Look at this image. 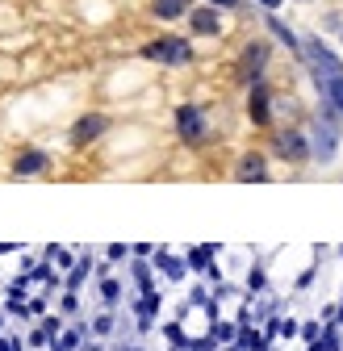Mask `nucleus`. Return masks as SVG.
Listing matches in <instances>:
<instances>
[{
  "mask_svg": "<svg viewBox=\"0 0 343 351\" xmlns=\"http://www.w3.org/2000/svg\"><path fill=\"white\" fill-rule=\"evenodd\" d=\"M139 63L163 71H189L197 63V42L185 29H159L147 42H139Z\"/></svg>",
  "mask_w": 343,
  "mask_h": 351,
  "instance_id": "nucleus-1",
  "label": "nucleus"
},
{
  "mask_svg": "<svg viewBox=\"0 0 343 351\" xmlns=\"http://www.w3.org/2000/svg\"><path fill=\"white\" fill-rule=\"evenodd\" d=\"M264 151L272 155L276 167H289V171L314 167V151H310V130H306V121H281L276 130H268V134H264Z\"/></svg>",
  "mask_w": 343,
  "mask_h": 351,
  "instance_id": "nucleus-2",
  "label": "nucleus"
},
{
  "mask_svg": "<svg viewBox=\"0 0 343 351\" xmlns=\"http://www.w3.org/2000/svg\"><path fill=\"white\" fill-rule=\"evenodd\" d=\"M272 63H276V42L268 34H247L230 59V80L239 88H251L255 80H272Z\"/></svg>",
  "mask_w": 343,
  "mask_h": 351,
  "instance_id": "nucleus-3",
  "label": "nucleus"
},
{
  "mask_svg": "<svg viewBox=\"0 0 343 351\" xmlns=\"http://www.w3.org/2000/svg\"><path fill=\"white\" fill-rule=\"evenodd\" d=\"M306 130H310V151H314V167H335V159L343 155V117L327 105L314 101V113H306Z\"/></svg>",
  "mask_w": 343,
  "mask_h": 351,
  "instance_id": "nucleus-4",
  "label": "nucleus"
},
{
  "mask_svg": "<svg viewBox=\"0 0 343 351\" xmlns=\"http://www.w3.org/2000/svg\"><path fill=\"white\" fill-rule=\"evenodd\" d=\"M172 134L185 151H205L213 143V117L201 101H176L172 105Z\"/></svg>",
  "mask_w": 343,
  "mask_h": 351,
  "instance_id": "nucleus-5",
  "label": "nucleus"
},
{
  "mask_svg": "<svg viewBox=\"0 0 343 351\" xmlns=\"http://www.w3.org/2000/svg\"><path fill=\"white\" fill-rule=\"evenodd\" d=\"M243 121L255 134H268L281 125V93L272 80H255L251 88H243Z\"/></svg>",
  "mask_w": 343,
  "mask_h": 351,
  "instance_id": "nucleus-6",
  "label": "nucleus"
},
{
  "mask_svg": "<svg viewBox=\"0 0 343 351\" xmlns=\"http://www.w3.org/2000/svg\"><path fill=\"white\" fill-rule=\"evenodd\" d=\"M117 130V117L109 109H80L67 121V151H93Z\"/></svg>",
  "mask_w": 343,
  "mask_h": 351,
  "instance_id": "nucleus-7",
  "label": "nucleus"
},
{
  "mask_svg": "<svg viewBox=\"0 0 343 351\" xmlns=\"http://www.w3.org/2000/svg\"><path fill=\"white\" fill-rule=\"evenodd\" d=\"M5 171H9V180H47L55 171V151L38 147V143H17L9 151Z\"/></svg>",
  "mask_w": 343,
  "mask_h": 351,
  "instance_id": "nucleus-8",
  "label": "nucleus"
},
{
  "mask_svg": "<svg viewBox=\"0 0 343 351\" xmlns=\"http://www.w3.org/2000/svg\"><path fill=\"white\" fill-rule=\"evenodd\" d=\"M226 180H235V184H272V180H276V163H272V155L264 151V143L243 147V151L230 159V176H226Z\"/></svg>",
  "mask_w": 343,
  "mask_h": 351,
  "instance_id": "nucleus-9",
  "label": "nucleus"
},
{
  "mask_svg": "<svg viewBox=\"0 0 343 351\" xmlns=\"http://www.w3.org/2000/svg\"><path fill=\"white\" fill-rule=\"evenodd\" d=\"M185 34L193 42H222L230 34V13L205 5V0H197V5L189 9V17H185Z\"/></svg>",
  "mask_w": 343,
  "mask_h": 351,
  "instance_id": "nucleus-10",
  "label": "nucleus"
},
{
  "mask_svg": "<svg viewBox=\"0 0 343 351\" xmlns=\"http://www.w3.org/2000/svg\"><path fill=\"white\" fill-rule=\"evenodd\" d=\"M130 318H134V339H151L163 322V289L134 293L130 297Z\"/></svg>",
  "mask_w": 343,
  "mask_h": 351,
  "instance_id": "nucleus-11",
  "label": "nucleus"
},
{
  "mask_svg": "<svg viewBox=\"0 0 343 351\" xmlns=\"http://www.w3.org/2000/svg\"><path fill=\"white\" fill-rule=\"evenodd\" d=\"M151 263H155V272H159V280H163V285H189V280H193L185 251H176L172 243H155Z\"/></svg>",
  "mask_w": 343,
  "mask_h": 351,
  "instance_id": "nucleus-12",
  "label": "nucleus"
},
{
  "mask_svg": "<svg viewBox=\"0 0 343 351\" xmlns=\"http://www.w3.org/2000/svg\"><path fill=\"white\" fill-rule=\"evenodd\" d=\"M260 25H264V34L276 42V47H281V51H285L297 67H302V34H297V29H293L281 13H260Z\"/></svg>",
  "mask_w": 343,
  "mask_h": 351,
  "instance_id": "nucleus-13",
  "label": "nucleus"
},
{
  "mask_svg": "<svg viewBox=\"0 0 343 351\" xmlns=\"http://www.w3.org/2000/svg\"><path fill=\"white\" fill-rule=\"evenodd\" d=\"M239 285H243L251 297H272V293H276V280H272V263H268L264 255H251V263L243 268Z\"/></svg>",
  "mask_w": 343,
  "mask_h": 351,
  "instance_id": "nucleus-14",
  "label": "nucleus"
},
{
  "mask_svg": "<svg viewBox=\"0 0 343 351\" xmlns=\"http://www.w3.org/2000/svg\"><path fill=\"white\" fill-rule=\"evenodd\" d=\"M193 5H197V0H147V17L155 25L172 29V25H185V17H189Z\"/></svg>",
  "mask_w": 343,
  "mask_h": 351,
  "instance_id": "nucleus-15",
  "label": "nucleus"
},
{
  "mask_svg": "<svg viewBox=\"0 0 343 351\" xmlns=\"http://www.w3.org/2000/svg\"><path fill=\"white\" fill-rule=\"evenodd\" d=\"M222 255H226V243H189L185 247V259H189L193 276H205V268L213 259H222Z\"/></svg>",
  "mask_w": 343,
  "mask_h": 351,
  "instance_id": "nucleus-16",
  "label": "nucleus"
},
{
  "mask_svg": "<svg viewBox=\"0 0 343 351\" xmlns=\"http://www.w3.org/2000/svg\"><path fill=\"white\" fill-rule=\"evenodd\" d=\"M126 272H130V285H134V293H155V289H159V272H155V263H151V259H139V255H130V263H126Z\"/></svg>",
  "mask_w": 343,
  "mask_h": 351,
  "instance_id": "nucleus-17",
  "label": "nucleus"
},
{
  "mask_svg": "<svg viewBox=\"0 0 343 351\" xmlns=\"http://www.w3.org/2000/svg\"><path fill=\"white\" fill-rule=\"evenodd\" d=\"M97 301H101V310H121V301H126V280L121 272H109L97 280Z\"/></svg>",
  "mask_w": 343,
  "mask_h": 351,
  "instance_id": "nucleus-18",
  "label": "nucleus"
},
{
  "mask_svg": "<svg viewBox=\"0 0 343 351\" xmlns=\"http://www.w3.org/2000/svg\"><path fill=\"white\" fill-rule=\"evenodd\" d=\"M310 84H314V101H327L343 117V75H335V80H310Z\"/></svg>",
  "mask_w": 343,
  "mask_h": 351,
  "instance_id": "nucleus-19",
  "label": "nucleus"
},
{
  "mask_svg": "<svg viewBox=\"0 0 343 351\" xmlns=\"http://www.w3.org/2000/svg\"><path fill=\"white\" fill-rule=\"evenodd\" d=\"M55 310L67 318V322H75V318H84V293H71V289H63V293H55Z\"/></svg>",
  "mask_w": 343,
  "mask_h": 351,
  "instance_id": "nucleus-20",
  "label": "nucleus"
},
{
  "mask_svg": "<svg viewBox=\"0 0 343 351\" xmlns=\"http://www.w3.org/2000/svg\"><path fill=\"white\" fill-rule=\"evenodd\" d=\"M159 335H163L167 347H189V339H193V330H189L180 318H163V322H159Z\"/></svg>",
  "mask_w": 343,
  "mask_h": 351,
  "instance_id": "nucleus-21",
  "label": "nucleus"
},
{
  "mask_svg": "<svg viewBox=\"0 0 343 351\" xmlns=\"http://www.w3.org/2000/svg\"><path fill=\"white\" fill-rule=\"evenodd\" d=\"M185 301L193 305V310H205V305L213 301V285H209V280H201V276H193V280H189V289H185Z\"/></svg>",
  "mask_w": 343,
  "mask_h": 351,
  "instance_id": "nucleus-22",
  "label": "nucleus"
},
{
  "mask_svg": "<svg viewBox=\"0 0 343 351\" xmlns=\"http://www.w3.org/2000/svg\"><path fill=\"white\" fill-rule=\"evenodd\" d=\"M117 318H121V310H101V314H93V335H97V339H113V335H117Z\"/></svg>",
  "mask_w": 343,
  "mask_h": 351,
  "instance_id": "nucleus-23",
  "label": "nucleus"
},
{
  "mask_svg": "<svg viewBox=\"0 0 343 351\" xmlns=\"http://www.w3.org/2000/svg\"><path fill=\"white\" fill-rule=\"evenodd\" d=\"M209 335L218 347H235V335H239V322L235 318H218V322H209Z\"/></svg>",
  "mask_w": 343,
  "mask_h": 351,
  "instance_id": "nucleus-24",
  "label": "nucleus"
},
{
  "mask_svg": "<svg viewBox=\"0 0 343 351\" xmlns=\"http://www.w3.org/2000/svg\"><path fill=\"white\" fill-rule=\"evenodd\" d=\"M38 326H42V335H47V339H51V347H55V343H59V335L67 330V318H63L59 310H51V314H42V318H38Z\"/></svg>",
  "mask_w": 343,
  "mask_h": 351,
  "instance_id": "nucleus-25",
  "label": "nucleus"
},
{
  "mask_svg": "<svg viewBox=\"0 0 343 351\" xmlns=\"http://www.w3.org/2000/svg\"><path fill=\"white\" fill-rule=\"evenodd\" d=\"M21 339H25V347H29V351H51V339L42 335V326H38V322H29V326L21 330Z\"/></svg>",
  "mask_w": 343,
  "mask_h": 351,
  "instance_id": "nucleus-26",
  "label": "nucleus"
},
{
  "mask_svg": "<svg viewBox=\"0 0 343 351\" xmlns=\"http://www.w3.org/2000/svg\"><path fill=\"white\" fill-rule=\"evenodd\" d=\"M75 259H80V243H75V247H63V243H59V251H55V268H59L63 276L75 268Z\"/></svg>",
  "mask_w": 343,
  "mask_h": 351,
  "instance_id": "nucleus-27",
  "label": "nucleus"
},
{
  "mask_svg": "<svg viewBox=\"0 0 343 351\" xmlns=\"http://www.w3.org/2000/svg\"><path fill=\"white\" fill-rule=\"evenodd\" d=\"M130 243H105V259L109 263H117V268H126V263H130Z\"/></svg>",
  "mask_w": 343,
  "mask_h": 351,
  "instance_id": "nucleus-28",
  "label": "nucleus"
},
{
  "mask_svg": "<svg viewBox=\"0 0 343 351\" xmlns=\"http://www.w3.org/2000/svg\"><path fill=\"white\" fill-rule=\"evenodd\" d=\"M318 34H335V38H339V34H343V13H339V9H327V13L318 17Z\"/></svg>",
  "mask_w": 343,
  "mask_h": 351,
  "instance_id": "nucleus-29",
  "label": "nucleus"
},
{
  "mask_svg": "<svg viewBox=\"0 0 343 351\" xmlns=\"http://www.w3.org/2000/svg\"><path fill=\"white\" fill-rule=\"evenodd\" d=\"M205 5L222 9V13H230V17H243V13H251V0H205Z\"/></svg>",
  "mask_w": 343,
  "mask_h": 351,
  "instance_id": "nucleus-30",
  "label": "nucleus"
},
{
  "mask_svg": "<svg viewBox=\"0 0 343 351\" xmlns=\"http://www.w3.org/2000/svg\"><path fill=\"white\" fill-rule=\"evenodd\" d=\"M297 335H302V318L285 314V318H281V343H297Z\"/></svg>",
  "mask_w": 343,
  "mask_h": 351,
  "instance_id": "nucleus-31",
  "label": "nucleus"
},
{
  "mask_svg": "<svg viewBox=\"0 0 343 351\" xmlns=\"http://www.w3.org/2000/svg\"><path fill=\"white\" fill-rule=\"evenodd\" d=\"M318 335H322V318H306V322H302V335H297V343L306 347V343H314Z\"/></svg>",
  "mask_w": 343,
  "mask_h": 351,
  "instance_id": "nucleus-32",
  "label": "nucleus"
},
{
  "mask_svg": "<svg viewBox=\"0 0 343 351\" xmlns=\"http://www.w3.org/2000/svg\"><path fill=\"white\" fill-rule=\"evenodd\" d=\"M285 5H289V0H251V9H255V13H281Z\"/></svg>",
  "mask_w": 343,
  "mask_h": 351,
  "instance_id": "nucleus-33",
  "label": "nucleus"
},
{
  "mask_svg": "<svg viewBox=\"0 0 343 351\" xmlns=\"http://www.w3.org/2000/svg\"><path fill=\"white\" fill-rule=\"evenodd\" d=\"M130 251H134L139 259H151V255H155V243H130Z\"/></svg>",
  "mask_w": 343,
  "mask_h": 351,
  "instance_id": "nucleus-34",
  "label": "nucleus"
},
{
  "mask_svg": "<svg viewBox=\"0 0 343 351\" xmlns=\"http://www.w3.org/2000/svg\"><path fill=\"white\" fill-rule=\"evenodd\" d=\"M80 351H109V339H97V335H93L88 343H84V347H80Z\"/></svg>",
  "mask_w": 343,
  "mask_h": 351,
  "instance_id": "nucleus-35",
  "label": "nucleus"
},
{
  "mask_svg": "<svg viewBox=\"0 0 343 351\" xmlns=\"http://www.w3.org/2000/svg\"><path fill=\"white\" fill-rule=\"evenodd\" d=\"M5 330H9V318H5V314H0V335H5Z\"/></svg>",
  "mask_w": 343,
  "mask_h": 351,
  "instance_id": "nucleus-36",
  "label": "nucleus"
},
{
  "mask_svg": "<svg viewBox=\"0 0 343 351\" xmlns=\"http://www.w3.org/2000/svg\"><path fill=\"white\" fill-rule=\"evenodd\" d=\"M297 5H314V0H297Z\"/></svg>",
  "mask_w": 343,
  "mask_h": 351,
  "instance_id": "nucleus-37",
  "label": "nucleus"
},
{
  "mask_svg": "<svg viewBox=\"0 0 343 351\" xmlns=\"http://www.w3.org/2000/svg\"><path fill=\"white\" fill-rule=\"evenodd\" d=\"M339 47H343V34H339Z\"/></svg>",
  "mask_w": 343,
  "mask_h": 351,
  "instance_id": "nucleus-38",
  "label": "nucleus"
},
{
  "mask_svg": "<svg viewBox=\"0 0 343 351\" xmlns=\"http://www.w3.org/2000/svg\"><path fill=\"white\" fill-rule=\"evenodd\" d=\"M339 180H343V176H339Z\"/></svg>",
  "mask_w": 343,
  "mask_h": 351,
  "instance_id": "nucleus-39",
  "label": "nucleus"
}]
</instances>
